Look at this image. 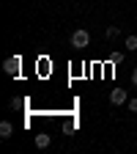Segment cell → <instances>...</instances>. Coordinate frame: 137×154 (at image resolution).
<instances>
[{
    "label": "cell",
    "mask_w": 137,
    "mask_h": 154,
    "mask_svg": "<svg viewBox=\"0 0 137 154\" xmlns=\"http://www.w3.org/2000/svg\"><path fill=\"white\" fill-rule=\"evenodd\" d=\"M11 135H14V124H11V121H0V138L8 140Z\"/></svg>",
    "instance_id": "277c9868"
},
{
    "label": "cell",
    "mask_w": 137,
    "mask_h": 154,
    "mask_svg": "<svg viewBox=\"0 0 137 154\" xmlns=\"http://www.w3.org/2000/svg\"><path fill=\"white\" fill-rule=\"evenodd\" d=\"M132 85H137V69L132 72Z\"/></svg>",
    "instance_id": "9c48e42d"
},
{
    "label": "cell",
    "mask_w": 137,
    "mask_h": 154,
    "mask_svg": "<svg viewBox=\"0 0 137 154\" xmlns=\"http://www.w3.org/2000/svg\"><path fill=\"white\" fill-rule=\"evenodd\" d=\"M126 50H129V52H134V50H137V36H134V33H132V36H126Z\"/></svg>",
    "instance_id": "8992f818"
},
{
    "label": "cell",
    "mask_w": 137,
    "mask_h": 154,
    "mask_svg": "<svg viewBox=\"0 0 137 154\" xmlns=\"http://www.w3.org/2000/svg\"><path fill=\"white\" fill-rule=\"evenodd\" d=\"M88 44H91V33H88V30L80 28V30H74V33H71V47L82 50V47H88Z\"/></svg>",
    "instance_id": "7a4b0ae2"
},
{
    "label": "cell",
    "mask_w": 137,
    "mask_h": 154,
    "mask_svg": "<svg viewBox=\"0 0 137 154\" xmlns=\"http://www.w3.org/2000/svg\"><path fill=\"white\" fill-rule=\"evenodd\" d=\"M118 36H121V30L115 28V25H110V28H107V38H110V42H112V38H118Z\"/></svg>",
    "instance_id": "52a82bcc"
},
{
    "label": "cell",
    "mask_w": 137,
    "mask_h": 154,
    "mask_svg": "<svg viewBox=\"0 0 137 154\" xmlns=\"http://www.w3.org/2000/svg\"><path fill=\"white\" fill-rule=\"evenodd\" d=\"M3 69H6V74H8V77H16V74H19V69H22V58H19V55L6 58V61H3Z\"/></svg>",
    "instance_id": "6da1fadb"
},
{
    "label": "cell",
    "mask_w": 137,
    "mask_h": 154,
    "mask_svg": "<svg viewBox=\"0 0 137 154\" xmlns=\"http://www.w3.org/2000/svg\"><path fill=\"white\" fill-rule=\"evenodd\" d=\"M110 102H112V105H124V102H126V91H124V88L110 91Z\"/></svg>",
    "instance_id": "3957f363"
},
{
    "label": "cell",
    "mask_w": 137,
    "mask_h": 154,
    "mask_svg": "<svg viewBox=\"0 0 137 154\" xmlns=\"http://www.w3.org/2000/svg\"><path fill=\"white\" fill-rule=\"evenodd\" d=\"M126 105H129V113H137V99H129Z\"/></svg>",
    "instance_id": "ba28073f"
},
{
    "label": "cell",
    "mask_w": 137,
    "mask_h": 154,
    "mask_svg": "<svg viewBox=\"0 0 137 154\" xmlns=\"http://www.w3.org/2000/svg\"><path fill=\"white\" fill-rule=\"evenodd\" d=\"M33 143H36V149H49V143H52V138H49V135H36V138H33Z\"/></svg>",
    "instance_id": "5b68a950"
}]
</instances>
